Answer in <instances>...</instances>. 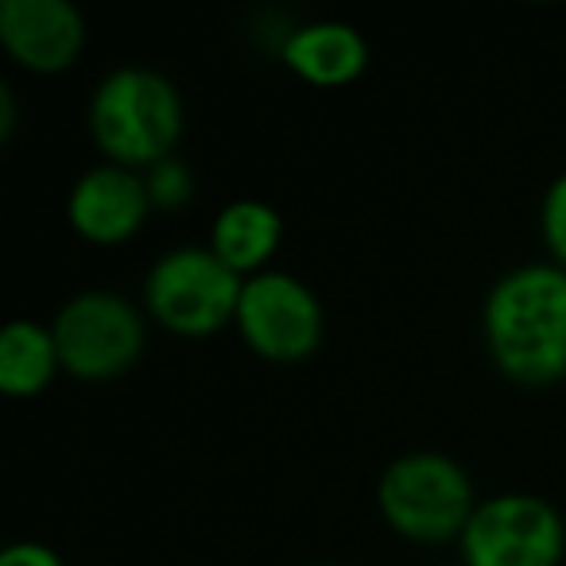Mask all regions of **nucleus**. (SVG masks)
Here are the masks:
<instances>
[{"label":"nucleus","instance_id":"f257e3e1","mask_svg":"<svg viewBox=\"0 0 566 566\" xmlns=\"http://www.w3.org/2000/svg\"><path fill=\"white\" fill-rule=\"evenodd\" d=\"M485 342L501 373L520 385L566 377V268L524 264L485 300Z\"/></svg>","mask_w":566,"mask_h":566},{"label":"nucleus","instance_id":"f03ea898","mask_svg":"<svg viewBox=\"0 0 566 566\" xmlns=\"http://www.w3.org/2000/svg\"><path fill=\"white\" fill-rule=\"evenodd\" d=\"M90 133L97 148L120 167H156L171 156L182 133V102L164 74L120 66L97 86L90 105Z\"/></svg>","mask_w":566,"mask_h":566},{"label":"nucleus","instance_id":"7ed1b4c3","mask_svg":"<svg viewBox=\"0 0 566 566\" xmlns=\"http://www.w3.org/2000/svg\"><path fill=\"white\" fill-rule=\"evenodd\" d=\"M380 512L400 535L419 543L462 539L465 524L478 512L473 481L447 454H403L380 473Z\"/></svg>","mask_w":566,"mask_h":566},{"label":"nucleus","instance_id":"20e7f679","mask_svg":"<svg viewBox=\"0 0 566 566\" xmlns=\"http://www.w3.org/2000/svg\"><path fill=\"white\" fill-rule=\"evenodd\" d=\"M244 280L213 249L182 244L148 272V311L175 334L202 338L237 318Z\"/></svg>","mask_w":566,"mask_h":566},{"label":"nucleus","instance_id":"39448f33","mask_svg":"<svg viewBox=\"0 0 566 566\" xmlns=\"http://www.w3.org/2000/svg\"><path fill=\"white\" fill-rule=\"evenodd\" d=\"M566 527L543 496L504 493L478 504L462 532L465 566H558Z\"/></svg>","mask_w":566,"mask_h":566},{"label":"nucleus","instance_id":"423d86ee","mask_svg":"<svg viewBox=\"0 0 566 566\" xmlns=\"http://www.w3.org/2000/svg\"><path fill=\"white\" fill-rule=\"evenodd\" d=\"M55 346L59 361L71 377L78 380H113L144 349V323L120 295L109 292H86L71 300L55 315Z\"/></svg>","mask_w":566,"mask_h":566},{"label":"nucleus","instance_id":"0eeeda50","mask_svg":"<svg viewBox=\"0 0 566 566\" xmlns=\"http://www.w3.org/2000/svg\"><path fill=\"white\" fill-rule=\"evenodd\" d=\"M237 326L256 354L300 361L323 342V307L307 283L287 272H256L244 280Z\"/></svg>","mask_w":566,"mask_h":566},{"label":"nucleus","instance_id":"6e6552de","mask_svg":"<svg viewBox=\"0 0 566 566\" xmlns=\"http://www.w3.org/2000/svg\"><path fill=\"white\" fill-rule=\"evenodd\" d=\"M0 40L17 63L35 74H55L78 59L86 24L71 0H4Z\"/></svg>","mask_w":566,"mask_h":566},{"label":"nucleus","instance_id":"1a4fd4ad","mask_svg":"<svg viewBox=\"0 0 566 566\" xmlns=\"http://www.w3.org/2000/svg\"><path fill=\"white\" fill-rule=\"evenodd\" d=\"M148 206V182L128 167H94L71 190V226L94 244H117L144 226Z\"/></svg>","mask_w":566,"mask_h":566},{"label":"nucleus","instance_id":"9d476101","mask_svg":"<svg viewBox=\"0 0 566 566\" xmlns=\"http://www.w3.org/2000/svg\"><path fill=\"white\" fill-rule=\"evenodd\" d=\"M283 63L311 86H346L369 63V43L354 24L318 20V24L295 28L283 40Z\"/></svg>","mask_w":566,"mask_h":566},{"label":"nucleus","instance_id":"9b49d317","mask_svg":"<svg viewBox=\"0 0 566 566\" xmlns=\"http://www.w3.org/2000/svg\"><path fill=\"white\" fill-rule=\"evenodd\" d=\"M280 237H283L280 213H275L268 202L241 198V202L226 206V210L218 213L213 233H210V249L241 275V272H256V268L275 252Z\"/></svg>","mask_w":566,"mask_h":566},{"label":"nucleus","instance_id":"f8f14e48","mask_svg":"<svg viewBox=\"0 0 566 566\" xmlns=\"http://www.w3.org/2000/svg\"><path fill=\"white\" fill-rule=\"evenodd\" d=\"M59 346L55 334L43 326L28 323H9L0 334V388L9 396H35L51 385L59 369Z\"/></svg>","mask_w":566,"mask_h":566},{"label":"nucleus","instance_id":"ddd939ff","mask_svg":"<svg viewBox=\"0 0 566 566\" xmlns=\"http://www.w3.org/2000/svg\"><path fill=\"white\" fill-rule=\"evenodd\" d=\"M148 195L156 206H164V210H171V206L187 202L190 198V171L179 164V159H159L156 167H151V179H148Z\"/></svg>","mask_w":566,"mask_h":566},{"label":"nucleus","instance_id":"4468645a","mask_svg":"<svg viewBox=\"0 0 566 566\" xmlns=\"http://www.w3.org/2000/svg\"><path fill=\"white\" fill-rule=\"evenodd\" d=\"M543 241L555 252L558 268H566V175H558L543 198Z\"/></svg>","mask_w":566,"mask_h":566},{"label":"nucleus","instance_id":"2eb2a0df","mask_svg":"<svg viewBox=\"0 0 566 566\" xmlns=\"http://www.w3.org/2000/svg\"><path fill=\"white\" fill-rule=\"evenodd\" d=\"M0 566H63V558L43 543H12L0 555Z\"/></svg>","mask_w":566,"mask_h":566},{"label":"nucleus","instance_id":"dca6fc26","mask_svg":"<svg viewBox=\"0 0 566 566\" xmlns=\"http://www.w3.org/2000/svg\"><path fill=\"white\" fill-rule=\"evenodd\" d=\"M17 128V105H12V90L0 86V140H9Z\"/></svg>","mask_w":566,"mask_h":566}]
</instances>
